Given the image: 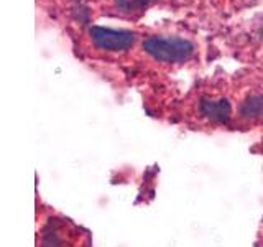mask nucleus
<instances>
[{
    "label": "nucleus",
    "mask_w": 263,
    "mask_h": 247,
    "mask_svg": "<svg viewBox=\"0 0 263 247\" xmlns=\"http://www.w3.org/2000/svg\"><path fill=\"white\" fill-rule=\"evenodd\" d=\"M143 49L156 61L184 63L194 51V45L181 37H150L143 41Z\"/></svg>",
    "instance_id": "1"
},
{
    "label": "nucleus",
    "mask_w": 263,
    "mask_h": 247,
    "mask_svg": "<svg viewBox=\"0 0 263 247\" xmlns=\"http://www.w3.org/2000/svg\"><path fill=\"white\" fill-rule=\"evenodd\" d=\"M79 231L64 219L49 221L41 234L40 247H82Z\"/></svg>",
    "instance_id": "2"
},
{
    "label": "nucleus",
    "mask_w": 263,
    "mask_h": 247,
    "mask_svg": "<svg viewBox=\"0 0 263 247\" xmlns=\"http://www.w3.org/2000/svg\"><path fill=\"white\" fill-rule=\"evenodd\" d=\"M89 35L94 45L105 51H125L135 43V33L128 30H114L105 27H90Z\"/></svg>",
    "instance_id": "3"
},
{
    "label": "nucleus",
    "mask_w": 263,
    "mask_h": 247,
    "mask_svg": "<svg viewBox=\"0 0 263 247\" xmlns=\"http://www.w3.org/2000/svg\"><path fill=\"white\" fill-rule=\"evenodd\" d=\"M201 112L214 122H227L230 119V114H232V107H230L227 99H220V101L204 99L201 102Z\"/></svg>",
    "instance_id": "4"
},
{
    "label": "nucleus",
    "mask_w": 263,
    "mask_h": 247,
    "mask_svg": "<svg viewBox=\"0 0 263 247\" xmlns=\"http://www.w3.org/2000/svg\"><path fill=\"white\" fill-rule=\"evenodd\" d=\"M155 0H115V5L120 12L125 13H134V12H142L146 7H150Z\"/></svg>",
    "instance_id": "5"
},
{
    "label": "nucleus",
    "mask_w": 263,
    "mask_h": 247,
    "mask_svg": "<svg viewBox=\"0 0 263 247\" xmlns=\"http://www.w3.org/2000/svg\"><path fill=\"white\" fill-rule=\"evenodd\" d=\"M263 112V96H252L242 105V115L245 117H257Z\"/></svg>",
    "instance_id": "6"
}]
</instances>
